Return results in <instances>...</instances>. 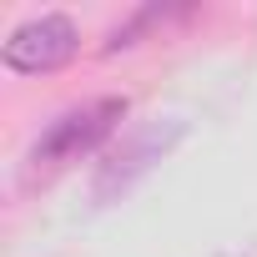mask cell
<instances>
[{"label":"cell","mask_w":257,"mask_h":257,"mask_svg":"<svg viewBox=\"0 0 257 257\" xmlns=\"http://www.w3.org/2000/svg\"><path fill=\"white\" fill-rule=\"evenodd\" d=\"M76 51H81V31H76L71 16H36V21L11 31L0 56L21 76H46V71H61Z\"/></svg>","instance_id":"2"},{"label":"cell","mask_w":257,"mask_h":257,"mask_svg":"<svg viewBox=\"0 0 257 257\" xmlns=\"http://www.w3.org/2000/svg\"><path fill=\"white\" fill-rule=\"evenodd\" d=\"M121 116H126V101H121V96H101V101H86V106L61 111L46 132L36 137V147L26 152L21 187H41V182H51L56 172H66L71 162H81L86 152H96V147L116 132Z\"/></svg>","instance_id":"1"},{"label":"cell","mask_w":257,"mask_h":257,"mask_svg":"<svg viewBox=\"0 0 257 257\" xmlns=\"http://www.w3.org/2000/svg\"><path fill=\"white\" fill-rule=\"evenodd\" d=\"M177 137H182V121H152V126H142V132H132V137L101 162V172H96V197L106 202V197L126 192L137 177H147V172L172 152Z\"/></svg>","instance_id":"3"}]
</instances>
